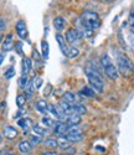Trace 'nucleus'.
Instances as JSON below:
<instances>
[{
    "instance_id": "1",
    "label": "nucleus",
    "mask_w": 134,
    "mask_h": 155,
    "mask_svg": "<svg viewBox=\"0 0 134 155\" xmlns=\"http://www.w3.org/2000/svg\"><path fill=\"white\" fill-rule=\"evenodd\" d=\"M78 21L85 29L91 30V31L96 30V29H98L101 26V19H99L98 14L95 12V11H89V10L83 11L82 14L79 15Z\"/></svg>"
},
{
    "instance_id": "2",
    "label": "nucleus",
    "mask_w": 134,
    "mask_h": 155,
    "mask_svg": "<svg viewBox=\"0 0 134 155\" xmlns=\"http://www.w3.org/2000/svg\"><path fill=\"white\" fill-rule=\"evenodd\" d=\"M116 62H117V67L120 74H123L124 77H130L134 74V63L126 54L117 52Z\"/></svg>"
},
{
    "instance_id": "3",
    "label": "nucleus",
    "mask_w": 134,
    "mask_h": 155,
    "mask_svg": "<svg viewBox=\"0 0 134 155\" xmlns=\"http://www.w3.org/2000/svg\"><path fill=\"white\" fill-rule=\"evenodd\" d=\"M101 66L103 67V72L104 74L108 77L109 80L112 81H116L119 76V71H118V67L113 63V61L111 60L109 55L108 54H103L101 56Z\"/></svg>"
},
{
    "instance_id": "4",
    "label": "nucleus",
    "mask_w": 134,
    "mask_h": 155,
    "mask_svg": "<svg viewBox=\"0 0 134 155\" xmlns=\"http://www.w3.org/2000/svg\"><path fill=\"white\" fill-rule=\"evenodd\" d=\"M86 76H87V80H88L91 87L95 89L96 92L102 93L103 92V88H104V81L102 78L101 73L96 70V67L87 68L86 70Z\"/></svg>"
},
{
    "instance_id": "5",
    "label": "nucleus",
    "mask_w": 134,
    "mask_h": 155,
    "mask_svg": "<svg viewBox=\"0 0 134 155\" xmlns=\"http://www.w3.org/2000/svg\"><path fill=\"white\" fill-rule=\"evenodd\" d=\"M82 37H83V35L78 29H69L66 31V41L70 45L78 44L82 40Z\"/></svg>"
},
{
    "instance_id": "6",
    "label": "nucleus",
    "mask_w": 134,
    "mask_h": 155,
    "mask_svg": "<svg viewBox=\"0 0 134 155\" xmlns=\"http://www.w3.org/2000/svg\"><path fill=\"white\" fill-rule=\"evenodd\" d=\"M67 139H69L71 143H79V141H82L85 135L82 133V130H79V129H76V128H71L70 132L67 133Z\"/></svg>"
},
{
    "instance_id": "7",
    "label": "nucleus",
    "mask_w": 134,
    "mask_h": 155,
    "mask_svg": "<svg viewBox=\"0 0 134 155\" xmlns=\"http://www.w3.org/2000/svg\"><path fill=\"white\" fill-rule=\"evenodd\" d=\"M69 132H70V127L67 125L65 122H56L52 133L55 135H57V137H65V135H67Z\"/></svg>"
},
{
    "instance_id": "8",
    "label": "nucleus",
    "mask_w": 134,
    "mask_h": 155,
    "mask_svg": "<svg viewBox=\"0 0 134 155\" xmlns=\"http://www.w3.org/2000/svg\"><path fill=\"white\" fill-rule=\"evenodd\" d=\"M15 29H16V34H18V36H19L20 38L25 40V38L28 37L29 32H28V28H26V22H25L24 20H19V21L16 22Z\"/></svg>"
},
{
    "instance_id": "9",
    "label": "nucleus",
    "mask_w": 134,
    "mask_h": 155,
    "mask_svg": "<svg viewBox=\"0 0 134 155\" xmlns=\"http://www.w3.org/2000/svg\"><path fill=\"white\" fill-rule=\"evenodd\" d=\"M56 41H57V44H59V46H60V50H61V52L67 57V55H69V52H70V47L67 46V42H66V37H63L61 34H56Z\"/></svg>"
},
{
    "instance_id": "10",
    "label": "nucleus",
    "mask_w": 134,
    "mask_h": 155,
    "mask_svg": "<svg viewBox=\"0 0 134 155\" xmlns=\"http://www.w3.org/2000/svg\"><path fill=\"white\" fill-rule=\"evenodd\" d=\"M3 135L6 138V139H15L18 135H19V132L15 127L12 125H5L4 129H3Z\"/></svg>"
},
{
    "instance_id": "11",
    "label": "nucleus",
    "mask_w": 134,
    "mask_h": 155,
    "mask_svg": "<svg viewBox=\"0 0 134 155\" xmlns=\"http://www.w3.org/2000/svg\"><path fill=\"white\" fill-rule=\"evenodd\" d=\"M19 127L22 128V130H24V134H29L30 133V129H32L34 124H32V120L30 118H20L19 122H18Z\"/></svg>"
},
{
    "instance_id": "12",
    "label": "nucleus",
    "mask_w": 134,
    "mask_h": 155,
    "mask_svg": "<svg viewBox=\"0 0 134 155\" xmlns=\"http://www.w3.org/2000/svg\"><path fill=\"white\" fill-rule=\"evenodd\" d=\"M65 123L71 128H75L77 127L79 123H81V115H78V114H71L69 115V117H66L65 118Z\"/></svg>"
},
{
    "instance_id": "13",
    "label": "nucleus",
    "mask_w": 134,
    "mask_h": 155,
    "mask_svg": "<svg viewBox=\"0 0 134 155\" xmlns=\"http://www.w3.org/2000/svg\"><path fill=\"white\" fill-rule=\"evenodd\" d=\"M31 150H32V144L29 140H21L19 143V151L22 155H28Z\"/></svg>"
},
{
    "instance_id": "14",
    "label": "nucleus",
    "mask_w": 134,
    "mask_h": 155,
    "mask_svg": "<svg viewBox=\"0 0 134 155\" xmlns=\"http://www.w3.org/2000/svg\"><path fill=\"white\" fill-rule=\"evenodd\" d=\"M49 112L55 117L56 119H63V118H66V115L63 114V112L60 109V107L59 106H53V104H50V107H49Z\"/></svg>"
},
{
    "instance_id": "15",
    "label": "nucleus",
    "mask_w": 134,
    "mask_h": 155,
    "mask_svg": "<svg viewBox=\"0 0 134 155\" xmlns=\"http://www.w3.org/2000/svg\"><path fill=\"white\" fill-rule=\"evenodd\" d=\"M15 47V42H14V36L11 34L8 35V37L3 41V51H11L12 48Z\"/></svg>"
},
{
    "instance_id": "16",
    "label": "nucleus",
    "mask_w": 134,
    "mask_h": 155,
    "mask_svg": "<svg viewBox=\"0 0 134 155\" xmlns=\"http://www.w3.org/2000/svg\"><path fill=\"white\" fill-rule=\"evenodd\" d=\"M49 107H50V104H49V103H47L45 99H39V101L36 102V104H35L36 110H37L39 113H41V114L46 113V112L49 110Z\"/></svg>"
},
{
    "instance_id": "17",
    "label": "nucleus",
    "mask_w": 134,
    "mask_h": 155,
    "mask_svg": "<svg viewBox=\"0 0 134 155\" xmlns=\"http://www.w3.org/2000/svg\"><path fill=\"white\" fill-rule=\"evenodd\" d=\"M61 102H65L67 104H76V96L72 93V92H65L61 97Z\"/></svg>"
},
{
    "instance_id": "18",
    "label": "nucleus",
    "mask_w": 134,
    "mask_h": 155,
    "mask_svg": "<svg viewBox=\"0 0 134 155\" xmlns=\"http://www.w3.org/2000/svg\"><path fill=\"white\" fill-rule=\"evenodd\" d=\"M31 61L32 60L30 57H25L22 60V62H21V72H22V74H28L30 72L31 66H32V62Z\"/></svg>"
},
{
    "instance_id": "19",
    "label": "nucleus",
    "mask_w": 134,
    "mask_h": 155,
    "mask_svg": "<svg viewBox=\"0 0 134 155\" xmlns=\"http://www.w3.org/2000/svg\"><path fill=\"white\" fill-rule=\"evenodd\" d=\"M79 94L83 96V97H88V98H93L96 97V91L93 88L88 87V86H85L81 88V91H79Z\"/></svg>"
},
{
    "instance_id": "20",
    "label": "nucleus",
    "mask_w": 134,
    "mask_h": 155,
    "mask_svg": "<svg viewBox=\"0 0 134 155\" xmlns=\"http://www.w3.org/2000/svg\"><path fill=\"white\" fill-rule=\"evenodd\" d=\"M30 84H31V81L29 78V76L28 74H21V77L19 78V87L21 89H26Z\"/></svg>"
},
{
    "instance_id": "21",
    "label": "nucleus",
    "mask_w": 134,
    "mask_h": 155,
    "mask_svg": "<svg viewBox=\"0 0 134 155\" xmlns=\"http://www.w3.org/2000/svg\"><path fill=\"white\" fill-rule=\"evenodd\" d=\"M65 25H66V20L62 16H57L53 20V26H55L57 31H62L65 29Z\"/></svg>"
},
{
    "instance_id": "22",
    "label": "nucleus",
    "mask_w": 134,
    "mask_h": 155,
    "mask_svg": "<svg viewBox=\"0 0 134 155\" xmlns=\"http://www.w3.org/2000/svg\"><path fill=\"white\" fill-rule=\"evenodd\" d=\"M44 145L46 148H51V149H55L56 147H59V141L56 138H53V137H50V138H46L44 141Z\"/></svg>"
},
{
    "instance_id": "23",
    "label": "nucleus",
    "mask_w": 134,
    "mask_h": 155,
    "mask_svg": "<svg viewBox=\"0 0 134 155\" xmlns=\"http://www.w3.org/2000/svg\"><path fill=\"white\" fill-rule=\"evenodd\" d=\"M32 132H34L36 135H39V137H44V135H46V133H47V128H44L42 125H40V124H34Z\"/></svg>"
},
{
    "instance_id": "24",
    "label": "nucleus",
    "mask_w": 134,
    "mask_h": 155,
    "mask_svg": "<svg viewBox=\"0 0 134 155\" xmlns=\"http://www.w3.org/2000/svg\"><path fill=\"white\" fill-rule=\"evenodd\" d=\"M72 108H73V113L78 114V115H83L87 113V108L85 106H82L81 103H76V104L72 106Z\"/></svg>"
},
{
    "instance_id": "25",
    "label": "nucleus",
    "mask_w": 134,
    "mask_h": 155,
    "mask_svg": "<svg viewBox=\"0 0 134 155\" xmlns=\"http://www.w3.org/2000/svg\"><path fill=\"white\" fill-rule=\"evenodd\" d=\"M57 141H59V147L62 148V149H69L70 145H71V141L67 139V137H59L57 138Z\"/></svg>"
},
{
    "instance_id": "26",
    "label": "nucleus",
    "mask_w": 134,
    "mask_h": 155,
    "mask_svg": "<svg viewBox=\"0 0 134 155\" xmlns=\"http://www.w3.org/2000/svg\"><path fill=\"white\" fill-rule=\"evenodd\" d=\"M41 124H42L44 127H46V128H53V127H55V124H56V122L53 120L51 117L44 115L42 119H41Z\"/></svg>"
},
{
    "instance_id": "27",
    "label": "nucleus",
    "mask_w": 134,
    "mask_h": 155,
    "mask_svg": "<svg viewBox=\"0 0 134 155\" xmlns=\"http://www.w3.org/2000/svg\"><path fill=\"white\" fill-rule=\"evenodd\" d=\"M41 47H42V52H41V55H42V58L44 60H47L49 58V42L46 41V40H42L41 41Z\"/></svg>"
},
{
    "instance_id": "28",
    "label": "nucleus",
    "mask_w": 134,
    "mask_h": 155,
    "mask_svg": "<svg viewBox=\"0 0 134 155\" xmlns=\"http://www.w3.org/2000/svg\"><path fill=\"white\" fill-rule=\"evenodd\" d=\"M128 25H129V29H130V34L134 35V6L132 8V10H130V12H129Z\"/></svg>"
},
{
    "instance_id": "29",
    "label": "nucleus",
    "mask_w": 134,
    "mask_h": 155,
    "mask_svg": "<svg viewBox=\"0 0 134 155\" xmlns=\"http://www.w3.org/2000/svg\"><path fill=\"white\" fill-rule=\"evenodd\" d=\"M26 96L25 94H19L18 97H16V99H15V103H16V107H19L20 109L25 106V103H26Z\"/></svg>"
},
{
    "instance_id": "30",
    "label": "nucleus",
    "mask_w": 134,
    "mask_h": 155,
    "mask_svg": "<svg viewBox=\"0 0 134 155\" xmlns=\"http://www.w3.org/2000/svg\"><path fill=\"white\" fill-rule=\"evenodd\" d=\"M29 141L34 145V147H36V145H39L40 143H41V137H39V135H36V134H31L30 135V138H29Z\"/></svg>"
},
{
    "instance_id": "31",
    "label": "nucleus",
    "mask_w": 134,
    "mask_h": 155,
    "mask_svg": "<svg viewBox=\"0 0 134 155\" xmlns=\"http://www.w3.org/2000/svg\"><path fill=\"white\" fill-rule=\"evenodd\" d=\"M31 84H32V87L35 88V91H36V89H39L40 87H41L42 78H41V77H34V78L31 80Z\"/></svg>"
},
{
    "instance_id": "32",
    "label": "nucleus",
    "mask_w": 134,
    "mask_h": 155,
    "mask_svg": "<svg viewBox=\"0 0 134 155\" xmlns=\"http://www.w3.org/2000/svg\"><path fill=\"white\" fill-rule=\"evenodd\" d=\"M77 56H79V50L73 47V46L70 47V52H69V55H67V57L69 58H76Z\"/></svg>"
},
{
    "instance_id": "33",
    "label": "nucleus",
    "mask_w": 134,
    "mask_h": 155,
    "mask_svg": "<svg viewBox=\"0 0 134 155\" xmlns=\"http://www.w3.org/2000/svg\"><path fill=\"white\" fill-rule=\"evenodd\" d=\"M14 74H15V68L14 67H9L8 70H6V72H5V78L6 80H10V78H12L14 77Z\"/></svg>"
},
{
    "instance_id": "34",
    "label": "nucleus",
    "mask_w": 134,
    "mask_h": 155,
    "mask_svg": "<svg viewBox=\"0 0 134 155\" xmlns=\"http://www.w3.org/2000/svg\"><path fill=\"white\" fill-rule=\"evenodd\" d=\"M15 50L19 56H24V51H22V42L21 41H18L15 44Z\"/></svg>"
},
{
    "instance_id": "35",
    "label": "nucleus",
    "mask_w": 134,
    "mask_h": 155,
    "mask_svg": "<svg viewBox=\"0 0 134 155\" xmlns=\"http://www.w3.org/2000/svg\"><path fill=\"white\" fill-rule=\"evenodd\" d=\"M25 92H26V98H31L34 96V92H35V88L32 87V84H30L28 88L25 89Z\"/></svg>"
},
{
    "instance_id": "36",
    "label": "nucleus",
    "mask_w": 134,
    "mask_h": 155,
    "mask_svg": "<svg viewBox=\"0 0 134 155\" xmlns=\"http://www.w3.org/2000/svg\"><path fill=\"white\" fill-rule=\"evenodd\" d=\"M32 60H35L37 63H41V57H40V52H39L36 48L32 50Z\"/></svg>"
},
{
    "instance_id": "37",
    "label": "nucleus",
    "mask_w": 134,
    "mask_h": 155,
    "mask_svg": "<svg viewBox=\"0 0 134 155\" xmlns=\"http://www.w3.org/2000/svg\"><path fill=\"white\" fill-rule=\"evenodd\" d=\"M128 44H129L130 50L133 51V54H134V35L133 34H129V36H128Z\"/></svg>"
},
{
    "instance_id": "38",
    "label": "nucleus",
    "mask_w": 134,
    "mask_h": 155,
    "mask_svg": "<svg viewBox=\"0 0 134 155\" xmlns=\"http://www.w3.org/2000/svg\"><path fill=\"white\" fill-rule=\"evenodd\" d=\"M52 87H51V84H47V89L45 88V92H44V94L47 97V96H50V89H51Z\"/></svg>"
},
{
    "instance_id": "39",
    "label": "nucleus",
    "mask_w": 134,
    "mask_h": 155,
    "mask_svg": "<svg viewBox=\"0 0 134 155\" xmlns=\"http://www.w3.org/2000/svg\"><path fill=\"white\" fill-rule=\"evenodd\" d=\"M0 22H2V31H4L5 30V19L2 18V21H0Z\"/></svg>"
},
{
    "instance_id": "40",
    "label": "nucleus",
    "mask_w": 134,
    "mask_h": 155,
    "mask_svg": "<svg viewBox=\"0 0 134 155\" xmlns=\"http://www.w3.org/2000/svg\"><path fill=\"white\" fill-rule=\"evenodd\" d=\"M41 155H61V154H57V153H44V154H41Z\"/></svg>"
},
{
    "instance_id": "41",
    "label": "nucleus",
    "mask_w": 134,
    "mask_h": 155,
    "mask_svg": "<svg viewBox=\"0 0 134 155\" xmlns=\"http://www.w3.org/2000/svg\"><path fill=\"white\" fill-rule=\"evenodd\" d=\"M3 155H15V154H14V153H11V151H5Z\"/></svg>"
}]
</instances>
